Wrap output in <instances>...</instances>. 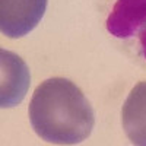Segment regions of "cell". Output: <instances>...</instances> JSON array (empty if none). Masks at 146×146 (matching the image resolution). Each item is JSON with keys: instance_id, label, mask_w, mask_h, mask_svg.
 I'll list each match as a JSON object with an SVG mask.
<instances>
[{"instance_id": "4", "label": "cell", "mask_w": 146, "mask_h": 146, "mask_svg": "<svg viewBox=\"0 0 146 146\" xmlns=\"http://www.w3.org/2000/svg\"><path fill=\"white\" fill-rule=\"evenodd\" d=\"M146 25V0H117L107 18V31L117 38H130Z\"/></svg>"}, {"instance_id": "6", "label": "cell", "mask_w": 146, "mask_h": 146, "mask_svg": "<svg viewBox=\"0 0 146 146\" xmlns=\"http://www.w3.org/2000/svg\"><path fill=\"white\" fill-rule=\"evenodd\" d=\"M139 42H140V48H142V54L146 58V27L139 34Z\"/></svg>"}, {"instance_id": "5", "label": "cell", "mask_w": 146, "mask_h": 146, "mask_svg": "<svg viewBox=\"0 0 146 146\" xmlns=\"http://www.w3.org/2000/svg\"><path fill=\"white\" fill-rule=\"evenodd\" d=\"M121 123L133 145L146 146V82L137 83L121 108Z\"/></svg>"}, {"instance_id": "2", "label": "cell", "mask_w": 146, "mask_h": 146, "mask_svg": "<svg viewBox=\"0 0 146 146\" xmlns=\"http://www.w3.org/2000/svg\"><path fill=\"white\" fill-rule=\"evenodd\" d=\"M47 7V0H0V28L9 38L31 32Z\"/></svg>"}, {"instance_id": "3", "label": "cell", "mask_w": 146, "mask_h": 146, "mask_svg": "<svg viewBox=\"0 0 146 146\" xmlns=\"http://www.w3.org/2000/svg\"><path fill=\"white\" fill-rule=\"evenodd\" d=\"M0 107L9 108L22 102L29 88V69L23 60L12 51H0Z\"/></svg>"}, {"instance_id": "1", "label": "cell", "mask_w": 146, "mask_h": 146, "mask_svg": "<svg viewBox=\"0 0 146 146\" xmlns=\"http://www.w3.org/2000/svg\"><path fill=\"white\" fill-rule=\"evenodd\" d=\"M29 120L40 137L58 145L85 140L95 124L89 101L64 78L47 79L36 86L29 104Z\"/></svg>"}]
</instances>
